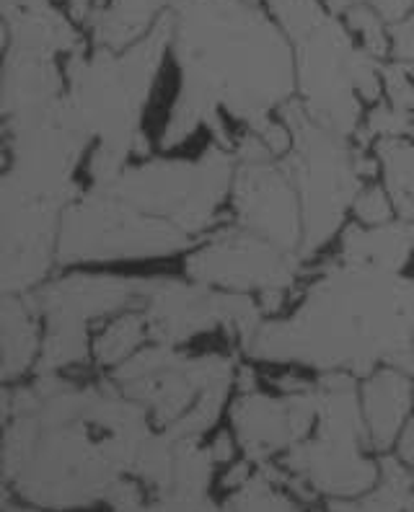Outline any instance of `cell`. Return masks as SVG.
I'll use <instances>...</instances> for the list:
<instances>
[{
	"instance_id": "obj_22",
	"label": "cell",
	"mask_w": 414,
	"mask_h": 512,
	"mask_svg": "<svg viewBox=\"0 0 414 512\" xmlns=\"http://www.w3.org/2000/svg\"><path fill=\"white\" fill-rule=\"evenodd\" d=\"M148 321L143 313H122L114 316L96 339V357L101 365H122L127 363L135 352H140V344L148 337Z\"/></svg>"
},
{
	"instance_id": "obj_9",
	"label": "cell",
	"mask_w": 414,
	"mask_h": 512,
	"mask_svg": "<svg viewBox=\"0 0 414 512\" xmlns=\"http://www.w3.org/2000/svg\"><path fill=\"white\" fill-rule=\"evenodd\" d=\"M233 432L251 463H267L272 453L303 443L316 419L314 386L301 394H244L231 409Z\"/></svg>"
},
{
	"instance_id": "obj_17",
	"label": "cell",
	"mask_w": 414,
	"mask_h": 512,
	"mask_svg": "<svg viewBox=\"0 0 414 512\" xmlns=\"http://www.w3.org/2000/svg\"><path fill=\"white\" fill-rule=\"evenodd\" d=\"M414 251L412 223H381V225H352L342 244V259L365 267L399 272L409 262Z\"/></svg>"
},
{
	"instance_id": "obj_16",
	"label": "cell",
	"mask_w": 414,
	"mask_h": 512,
	"mask_svg": "<svg viewBox=\"0 0 414 512\" xmlns=\"http://www.w3.org/2000/svg\"><path fill=\"white\" fill-rule=\"evenodd\" d=\"M176 0H96L88 26L99 50H127L153 32Z\"/></svg>"
},
{
	"instance_id": "obj_2",
	"label": "cell",
	"mask_w": 414,
	"mask_h": 512,
	"mask_svg": "<svg viewBox=\"0 0 414 512\" xmlns=\"http://www.w3.org/2000/svg\"><path fill=\"white\" fill-rule=\"evenodd\" d=\"M236 156L215 145L192 161H148L70 202L60 225L63 262L153 259L192 246L233 187Z\"/></svg>"
},
{
	"instance_id": "obj_31",
	"label": "cell",
	"mask_w": 414,
	"mask_h": 512,
	"mask_svg": "<svg viewBox=\"0 0 414 512\" xmlns=\"http://www.w3.org/2000/svg\"><path fill=\"white\" fill-rule=\"evenodd\" d=\"M6 512H42V510H32V507H11V505H6Z\"/></svg>"
},
{
	"instance_id": "obj_20",
	"label": "cell",
	"mask_w": 414,
	"mask_h": 512,
	"mask_svg": "<svg viewBox=\"0 0 414 512\" xmlns=\"http://www.w3.org/2000/svg\"><path fill=\"white\" fill-rule=\"evenodd\" d=\"M249 476L244 487L233 492L226 512H303L293 497L283 492V469L264 466Z\"/></svg>"
},
{
	"instance_id": "obj_24",
	"label": "cell",
	"mask_w": 414,
	"mask_h": 512,
	"mask_svg": "<svg viewBox=\"0 0 414 512\" xmlns=\"http://www.w3.org/2000/svg\"><path fill=\"white\" fill-rule=\"evenodd\" d=\"M347 26L352 29V34L363 39V50L371 52L376 60L389 55L391 32L386 29V21L373 8L355 6L352 11H347Z\"/></svg>"
},
{
	"instance_id": "obj_27",
	"label": "cell",
	"mask_w": 414,
	"mask_h": 512,
	"mask_svg": "<svg viewBox=\"0 0 414 512\" xmlns=\"http://www.w3.org/2000/svg\"><path fill=\"white\" fill-rule=\"evenodd\" d=\"M391 52L402 63H414V6L402 21L391 24Z\"/></svg>"
},
{
	"instance_id": "obj_12",
	"label": "cell",
	"mask_w": 414,
	"mask_h": 512,
	"mask_svg": "<svg viewBox=\"0 0 414 512\" xmlns=\"http://www.w3.org/2000/svg\"><path fill=\"white\" fill-rule=\"evenodd\" d=\"M148 280L112 275H76L60 280L37 295V308L47 321H68L88 326L91 319L112 316L122 308L140 303Z\"/></svg>"
},
{
	"instance_id": "obj_3",
	"label": "cell",
	"mask_w": 414,
	"mask_h": 512,
	"mask_svg": "<svg viewBox=\"0 0 414 512\" xmlns=\"http://www.w3.org/2000/svg\"><path fill=\"white\" fill-rule=\"evenodd\" d=\"M259 360L371 373L414 355V282L389 269L339 259L308 288L288 321H270L246 344Z\"/></svg>"
},
{
	"instance_id": "obj_14",
	"label": "cell",
	"mask_w": 414,
	"mask_h": 512,
	"mask_svg": "<svg viewBox=\"0 0 414 512\" xmlns=\"http://www.w3.org/2000/svg\"><path fill=\"white\" fill-rule=\"evenodd\" d=\"M60 91H63V75L57 70L55 57L6 50V68H3V114L6 119L52 107L63 99Z\"/></svg>"
},
{
	"instance_id": "obj_32",
	"label": "cell",
	"mask_w": 414,
	"mask_h": 512,
	"mask_svg": "<svg viewBox=\"0 0 414 512\" xmlns=\"http://www.w3.org/2000/svg\"><path fill=\"white\" fill-rule=\"evenodd\" d=\"M407 512H414V497H412V502H409V507H407Z\"/></svg>"
},
{
	"instance_id": "obj_29",
	"label": "cell",
	"mask_w": 414,
	"mask_h": 512,
	"mask_svg": "<svg viewBox=\"0 0 414 512\" xmlns=\"http://www.w3.org/2000/svg\"><path fill=\"white\" fill-rule=\"evenodd\" d=\"M207 448H210V453H213V461L218 463V466L220 463L233 461V438L228 435V432H220L218 438L207 445ZM228 466H231V463H228Z\"/></svg>"
},
{
	"instance_id": "obj_8",
	"label": "cell",
	"mask_w": 414,
	"mask_h": 512,
	"mask_svg": "<svg viewBox=\"0 0 414 512\" xmlns=\"http://www.w3.org/2000/svg\"><path fill=\"white\" fill-rule=\"evenodd\" d=\"M233 210L239 228L301 254L303 207L283 163L239 161L233 176Z\"/></svg>"
},
{
	"instance_id": "obj_6",
	"label": "cell",
	"mask_w": 414,
	"mask_h": 512,
	"mask_svg": "<svg viewBox=\"0 0 414 512\" xmlns=\"http://www.w3.org/2000/svg\"><path fill=\"white\" fill-rule=\"evenodd\" d=\"M295 52V73L303 91V109L321 127L342 138L358 130L360 96L352 78L358 47L334 19L303 37Z\"/></svg>"
},
{
	"instance_id": "obj_21",
	"label": "cell",
	"mask_w": 414,
	"mask_h": 512,
	"mask_svg": "<svg viewBox=\"0 0 414 512\" xmlns=\"http://www.w3.org/2000/svg\"><path fill=\"white\" fill-rule=\"evenodd\" d=\"M378 163L394 207L404 218H414V148L404 138L378 140Z\"/></svg>"
},
{
	"instance_id": "obj_19",
	"label": "cell",
	"mask_w": 414,
	"mask_h": 512,
	"mask_svg": "<svg viewBox=\"0 0 414 512\" xmlns=\"http://www.w3.org/2000/svg\"><path fill=\"white\" fill-rule=\"evenodd\" d=\"M381 484L363 500H337L332 502L329 512H407L414 497V474L399 458H383Z\"/></svg>"
},
{
	"instance_id": "obj_11",
	"label": "cell",
	"mask_w": 414,
	"mask_h": 512,
	"mask_svg": "<svg viewBox=\"0 0 414 512\" xmlns=\"http://www.w3.org/2000/svg\"><path fill=\"white\" fill-rule=\"evenodd\" d=\"M143 316L158 344L187 342L205 331L223 326V295L179 280H148Z\"/></svg>"
},
{
	"instance_id": "obj_25",
	"label": "cell",
	"mask_w": 414,
	"mask_h": 512,
	"mask_svg": "<svg viewBox=\"0 0 414 512\" xmlns=\"http://www.w3.org/2000/svg\"><path fill=\"white\" fill-rule=\"evenodd\" d=\"M352 210H355V215H358L365 225H381L389 223L396 207L394 200H391V194H383V189L378 187H368L360 189Z\"/></svg>"
},
{
	"instance_id": "obj_30",
	"label": "cell",
	"mask_w": 414,
	"mask_h": 512,
	"mask_svg": "<svg viewBox=\"0 0 414 512\" xmlns=\"http://www.w3.org/2000/svg\"><path fill=\"white\" fill-rule=\"evenodd\" d=\"M96 0H70V16L76 21H88L94 13Z\"/></svg>"
},
{
	"instance_id": "obj_28",
	"label": "cell",
	"mask_w": 414,
	"mask_h": 512,
	"mask_svg": "<svg viewBox=\"0 0 414 512\" xmlns=\"http://www.w3.org/2000/svg\"><path fill=\"white\" fill-rule=\"evenodd\" d=\"M396 458L414 469V417L407 419L399 438H396Z\"/></svg>"
},
{
	"instance_id": "obj_18",
	"label": "cell",
	"mask_w": 414,
	"mask_h": 512,
	"mask_svg": "<svg viewBox=\"0 0 414 512\" xmlns=\"http://www.w3.org/2000/svg\"><path fill=\"white\" fill-rule=\"evenodd\" d=\"M3 375L11 381L13 375L24 373L34 363L37 352H42L39 342V308L37 300L16 298L6 293L3 298Z\"/></svg>"
},
{
	"instance_id": "obj_23",
	"label": "cell",
	"mask_w": 414,
	"mask_h": 512,
	"mask_svg": "<svg viewBox=\"0 0 414 512\" xmlns=\"http://www.w3.org/2000/svg\"><path fill=\"white\" fill-rule=\"evenodd\" d=\"M267 3L293 42H301L329 19L319 0H267Z\"/></svg>"
},
{
	"instance_id": "obj_4",
	"label": "cell",
	"mask_w": 414,
	"mask_h": 512,
	"mask_svg": "<svg viewBox=\"0 0 414 512\" xmlns=\"http://www.w3.org/2000/svg\"><path fill=\"white\" fill-rule=\"evenodd\" d=\"M171 32L169 11L148 37L127 50H99L91 57L76 52L70 57L68 96H63L70 117L88 138L99 135V150L125 163L145 145L140 117L171 47Z\"/></svg>"
},
{
	"instance_id": "obj_1",
	"label": "cell",
	"mask_w": 414,
	"mask_h": 512,
	"mask_svg": "<svg viewBox=\"0 0 414 512\" xmlns=\"http://www.w3.org/2000/svg\"><path fill=\"white\" fill-rule=\"evenodd\" d=\"M171 50L182 86L161 135L179 148L202 127L233 150L226 117L251 127L290 99L295 57L257 0H176Z\"/></svg>"
},
{
	"instance_id": "obj_10",
	"label": "cell",
	"mask_w": 414,
	"mask_h": 512,
	"mask_svg": "<svg viewBox=\"0 0 414 512\" xmlns=\"http://www.w3.org/2000/svg\"><path fill=\"white\" fill-rule=\"evenodd\" d=\"M365 440L337 438L316 432L314 440H303L285 456L283 469L306 481L316 494H332L350 500L376 484L378 471L363 453Z\"/></svg>"
},
{
	"instance_id": "obj_5",
	"label": "cell",
	"mask_w": 414,
	"mask_h": 512,
	"mask_svg": "<svg viewBox=\"0 0 414 512\" xmlns=\"http://www.w3.org/2000/svg\"><path fill=\"white\" fill-rule=\"evenodd\" d=\"M285 122L293 132V148L285 171L293 179L303 207L301 254H314L342 225L347 207L360 194L358 153H350L345 138L308 117L303 104L285 107Z\"/></svg>"
},
{
	"instance_id": "obj_13",
	"label": "cell",
	"mask_w": 414,
	"mask_h": 512,
	"mask_svg": "<svg viewBox=\"0 0 414 512\" xmlns=\"http://www.w3.org/2000/svg\"><path fill=\"white\" fill-rule=\"evenodd\" d=\"M3 42L6 50L55 57L57 52H83L81 34L70 26L50 0H3Z\"/></svg>"
},
{
	"instance_id": "obj_7",
	"label": "cell",
	"mask_w": 414,
	"mask_h": 512,
	"mask_svg": "<svg viewBox=\"0 0 414 512\" xmlns=\"http://www.w3.org/2000/svg\"><path fill=\"white\" fill-rule=\"evenodd\" d=\"M301 254L244 231L231 228L207 238L197 254L189 256L187 272L202 285L228 290H275L293 285Z\"/></svg>"
},
{
	"instance_id": "obj_15",
	"label": "cell",
	"mask_w": 414,
	"mask_h": 512,
	"mask_svg": "<svg viewBox=\"0 0 414 512\" xmlns=\"http://www.w3.org/2000/svg\"><path fill=\"white\" fill-rule=\"evenodd\" d=\"M414 406V378L407 370L383 368L363 388V414L371 445L386 450L396 443Z\"/></svg>"
},
{
	"instance_id": "obj_26",
	"label": "cell",
	"mask_w": 414,
	"mask_h": 512,
	"mask_svg": "<svg viewBox=\"0 0 414 512\" xmlns=\"http://www.w3.org/2000/svg\"><path fill=\"white\" fill-rule=\"evenodd\" d=\"M332 11H352L355 6H368L381 16L386 24L402 21L412 11L414 0H327Z\"/></svg>"
}]
</instances>
